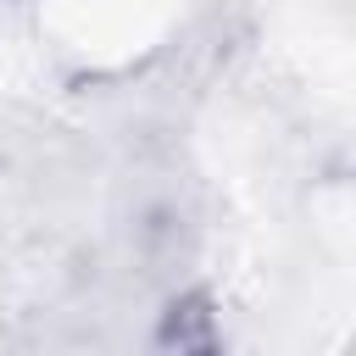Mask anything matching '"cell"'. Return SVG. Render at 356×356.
<instances>
[{
  "mask_svg": "<svg viewBox=\"0 0 356 356\" xmlns=\"http://www.w3.org/2000/svg\"><path fill=\"white\" fill-rule=\"evenodd\" d=\"M150 345H156V356H222L217 317H211V306H206L200 295H189V289L167 295V306H161V317H156V328H150Z\"/></svg>",
  "mask_w": 356,
  "mask_h": 356,
  "instance_id": "1",
  "label": "cell"
}]
</instances>
